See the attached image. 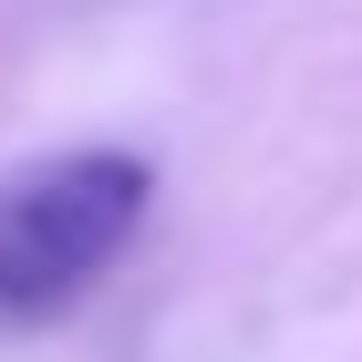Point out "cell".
<instances>
[{"label": "cell", "instance_id": "1", "mask_svg": "<svg viewBox=\"0 0 362 362\" xmlns=\"http://www.w3.org/2000/svg\"><path fill=\"white\" fill-rule=\"evenodd\" d=\"M156 207V166L124 145H73L0 176V310H62L73 290L124 259V238Z\"/></svg>", "mask_w": 362, "mask_h": 362}]
</instances>
